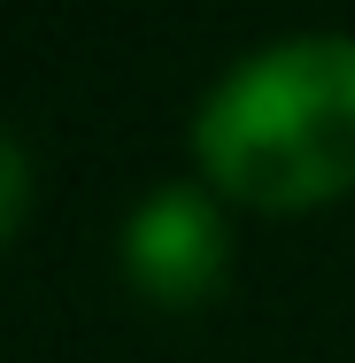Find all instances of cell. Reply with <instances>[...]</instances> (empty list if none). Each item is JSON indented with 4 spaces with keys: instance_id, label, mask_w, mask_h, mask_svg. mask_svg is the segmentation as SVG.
Here are the masks:
<instances>
[{
    "instance_id": "obj_1",
    "label": "cell",
    "mask_w": 355,
    "mask_h": 363,
    "mask_svg": "<svg viewBox=\"0 0 355 363\" xmlns=\"http://www.w3.org/2000/svg\"><path fill=\"white\" fill-rule=\"evenodd\" d=\"M193 147L232 201L278 217L355 194V39H286L240 62L201 101Z\"/></svg>"
},
{
    "instance_id": "obj_2",
    "label": "cell",
    "mask_w": 355,
    "mask_h": 363,
    "mask_svg": "<svg viewBox=\"0 0 355 363\" xmlns=\"http://www.w3.org/2000/svg\"><path fill=\"white\" fill-rule=\"evenodd\" d=\"M224 263H232V232L216 217V201L193 194V186H162L140 217L124 224V271H132V286L170 301V309L209 301Z\"/></svg>"
},
{
    "instance_id": "obj_3",
    "label": "cell",
    "mask_w": 355,
    "mask_h": 363,
    "mask_svg": "<svg viewBox=\"0 0 355 363\" xmlns=\"http://www.w3.org/2000/svg\"><path fill=\"white\" fill-rule=\"evenodd\" d=\"M23 201H31V170H23V147L0 140V240L23 224Z\"/></svg>"
}]
</instances>
